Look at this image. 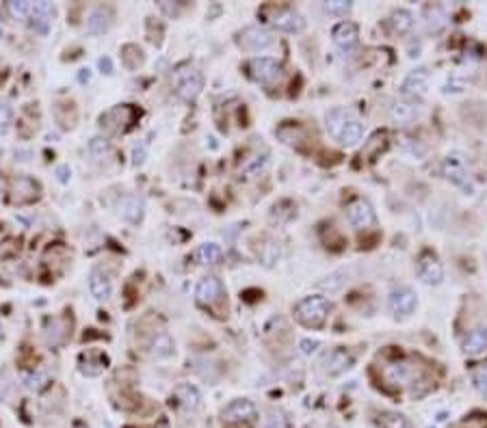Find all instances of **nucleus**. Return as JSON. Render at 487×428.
<instances>
[{
    "instance_id": "obj_17",
    "label": "nucleus",
    "mask_w": 487,
    "mask_h": 428,
    "mask_svg": "<svg viewBox=\"0 0 487 428\" xmlns=\"http://www.w3.org/2000/svg\"><path fill=\"white\" fill-rule=\"evenodd\" d=\"M332 37H334V43L340 45L342 50H349V48H353L360 39V29L355 22H340L334 27Z\"/></svg>"
},
{
    "instance_id": "obj_15",
    "label": "nucleus",
    "mask_w": 487,
    "mask_h": 428,
    "mask_svg": "<svg viewBox=\"0 0 487 428\" xmlns=\"http://www.w3.org/2000/svg\"><path fill=\"white\" fill-rule=\"evenodd\" d=\"M349 223L358 229H366L370 225H375V210L366 199H358L349 206Z\"/></svg>"
},
{
    "instance_id": "obj_30",
    "label": "nucleus",
    "mask_w": 487,
    "mask_h": 428,
    "mask_svg": "<svg viewBox=\"0 0 487 428\" xmlns=\"http://www.w3.org/2000/svg\"><path fill=\"white\" fill-rule=\"evenodd\" d=\"M390 24H392V29L397 31V33H409L414 29V15L411 11L407 9H399V11H394L392 17H390Z\"/></svg>"
},
{
    "instance_id": "obj_23",
    "label": "nucleus",
    "mask_w": 487,
    "mask_h": 428,
    "mask_svg": "<svg viewBox=\"0 0 487 428\" xmlns=\"http://www.w3.org/2000/svg\"><path fill=\"white\" fill-rule=\"evenodd\" d=\"M351 117H353L351 110H346V108H332V110L327 113V117H325V126H327L330 136L338 141L342 128L346 126V122H349Z\"/></svg>"
},
{
    "instance_id": "obj_24",
    "label": "nucleus",
    "mask_w": 487,
    "mask_h": 428,
    "mask_svg": "<svg viewBox=\"0 0 487 428\" xmlns=\"http://www.w3.org/2000/svg\"><path fill=\"white\" fill-rule=\"evenodd\" d=\"M427 80H429V74L427 69H416L411 71V74L403 80V93L405 95H425V89H427Z\"/></svg>"
},
{
    "instance_id": "obj_2",
    "label": "nucleus",
    "mask_w": 487,
    "mask_h": 428,
    "mask_svg": "<svg viewBox=\"0 0 487 428\" xmlns=\"http://www.w3.org/2000/svg\"><path fill=\"white\" fill-rule=\"evenodd\" d=\"M258 420V409L251 400H232L221 411V422L225 428H251Z\"/></svg>"
},
{
    "instance_id": "obj_21",
    "label": "nucleus",
    "mask_w": 487,
    "mask_h": 428,
    "mask_svg": "<svg viewBox=\"0 0 487 428\" xmlns=\"http://www.w3.org/2000/svg\"><path fill=\"white\" fill-rule=\"evenodd\" d=\"M120 217L128 223H139L143 219V199L136 195H128L120 201Z\"/></svg>"
},
{
    "instance_id": "obj_16",
    "label": "nucleus",
    "mask_w": 487,
    "mask_h": 428,
    "mask_svg": "<svg viewBox=\"0 0 487 428\" xmlns=\"http://www.w3.org/2000/svg\"><path fill=\"white\" fill-rule=\"evenodd\" d=\"M390 117H392V122L403 124V126L414 124L416 119L421 117V106L411 100H397L390 106Z\"/></svg>"
},
{
    "instance_id": "obj_34",
    "label": "nucleus",
    "mask_w": 487,
    "mask_h": 428,
    "mask_svg": "<svg viewBox=\"0 0 487 428\" xmlns=\"http://www.w3.org/2000/svg\"><path fill=\"white\" fill-rule=\"evenodd\" d=\"M89 152L94 154V158H98V160H102V158H106V156L113 154L111 143L106 138H102V136H96L94 141L89 143Z\"/></svg>"
},
{
    "instance_id": "obj_39",
    "label": "nucleus",
    "mask_w": 487,
    "mask_h": 428,
    "mask_svg": "<svg viewBox=\"0 0 487 428\" xmlns=\"http://www.w3.org/2000/svg\"><path fill=\"white\" fill-rule=\"evenodd\" d=\"M13 124V108L7 102H0V134H7Z\"/></svg>"
},
{
    "instance_id": "obj_14",
    "label": "nucleus",
    "mask_w": 487,
    "mask_h": 428,
    "mask_svg": "<svg viewBox=\"0 0 487 428\" xmlns=\"http://www.w3.org/2000/svg\"><path fill=\"white\" fill-rule=\"evenodd\" d=\"M52 15H55V5H52V3H45V0H41V3H33L31 29H33L37 35H48Z\"/></svg>"
},
{
    "instance_id": "obj_45",
    "label": "nucleus",
    "mask_w": 487,
    "mask_h": 428,
    "mask_svg": "<svg viewBox=\"0 0 487 428\" xmlns=\"http://www.w3.org/2000/svg\"><path fill=\"white\" fill-rule=\"evenodd\" d=\"M3 338H5V336H3V327H0V342H3Z\"/></svg>"
},
{
    "instance_id": "obj_28",
    "label": "nucleus",
    "mask_w": 487,
    "mask_h": 428,
    "mask_svg": "<svg viewBox=\"0 0 487 428\" xmlns=\"http://www.w3.org/2000/svg\"><path fill=\"white\" fill-rule=\"evenodd\" d=\"M221 255H223V251H221V247L215 245V243H204V245H199L197 251H195V259L199 262V264H204V266L217 264V262L221 259Z\"/></svg>"
},
{
    "instance_id": "obj_41",
    "label": "nucleus",
    "mask_w": 487,
    "mask_h": 428,
    "mask_svg": "<svg viewBox=\"0 0 487 428\" xmlns=\"http://www.w3.org/2000/svg\"><path fill=\"white\" fill-rule=\"evenodd\" d=\"M320 346V342L318 340H301V344H299V348H301V352L304 355H312V352H316V348Z\"/></svg>"
},
{
    "instance_id": "obj_18",
    "label": "nucleus",
    "mask_w": 487,
    "mask_h": 428,
    "mask_svg": "<svg viewBox=\"0 0 487 428\" xmlns=\"http://www.w3.org/2000/svg\"><path fill=\"white\" fill-rule=\"evenodd\" d=\"M113 27V11L108 7H96L87 17V33L102 35Z\"/></svg>"
},
{
    "instance_id": "obj_33",
    "label": "nucleus",
    "mask_w": 487,
    "mask_h": 428,
    "mask_svg": "<svg viewBox=\"0 0 487 428\" xmlns=\"http://www.w3.org/2000/svg\"><path fill=\"white\" fill-rule=\"evenodd\" d=\"M152 352H154L156 357H169V355L174 352V342L169 340L167 333H160V336L154 340V344H152Z\"/></svg>"
},
{
    "instance_id": "obj_6",
    "label": "nucleus",
    "mask_w": 487,
    "mask_h": 428,
    "mask_svg": "<svg viewBox=\"0 0 487 428\" xmlns=\"http://www.w3.org/2000/svg\"><path fill=\"white\" fill-rule=\"evenodd\" d=\"M275 43V35L264 27H247L239 33V45L247 52H262Z\"/></svg>"
},
{
    "instance_id": "obj_31",
    "label": "nucleus",
    "mask_w": 487,
    "mask_h": 428,
    "mask_svg": "<svg viewBox=\"0 0 487 428\" xmlns=\"http://www.w3.org/2000/svg\"><path fill=\"white\" fill-rule=\"evenodd\" d=\"M446 11L442 7H427V24H429V31H439V29H444L446 27Z\"/></svg>"
},
{
    "instance_id": "obj_13",
    "label": "nucleus",
    "mask_w": 487,
    "mask_h": 428,
    "mask_svg": "<svg viewBox=\"0 0 487 428\" xmlns=\"http://www.w3.org/2000/svg\"><path fill=\"white\" fill-rule=\"evenodd\" d=\"M416 303H418V299H416V292L411 288L392 290V294L388 299V307L394 316H409L416 309Z\"/></svg>"
},
{
    "instance_id": "obj_40",
    "label": "nucleus",
    "mask_w": 487,
    "mask_h": 428,
    "mask_svg": "<svg viewBox=\"0 0 487 428\" xmlns=\"http://www.w3.org/2000/svg\"><path fill=\"white\" fill-rule=\"evenodd\" d=\"M24 380H27V387H29V390H41L45 383H48V376L41 374V372H37V374L27 376Z\"/></svg>"
},
{
    "instance_id": "obj_4",
    "label": "nucleus",
    "mask_w": 487,
    "mask_h": 428,
    "mask_svg": "<svg viewBox=\"0 0 487 428\" xmlns=\"http://www.w3.org/2000/svg\"><path fill=\"white\" fill-rule=\"evenodd\" d=\"M247 71H249V76L264 85V87H271L275 83H280L282 78V65L277 63L275 59L271 57H258V59H251L247 63Z\"/></svg>"
},
{
    "instance_id": "obj_32",
    "label": "nucleus",
    "mask_w": 487,
    "mask_h": 428,
    "mask_svg": "<svg viewBox=\"0 0 487 428\" xmlns=\"http://www.w3.org/2000/svg\"><path fill=\"white\" fill-rule=\"evenodd\" d=\"M377 428H411L407 418L401 413H383L377 418Z\"/></svg>"
},
{
    "instance_id": "obj_43",
    "label": "nucleus",
    "mask_w": 487,
    "mask_h": 428,
    "mask_svg": "<svg viewBox=\"0 0 487 428\" xmlns=\"http://www.w3.org/2000/svg\"><path fill=\"white\" fill-rule=\"evenodd\" d=\"M269 428H284V418H282V415H273Z\"/></svg>"
},
{
    "instance_id": "obj_1",
    "label": "nucleus",
    "mask_w": 487,
    "mask_h": 428,
    "mask_svg": "<svg viewBox=\"0 0 487 428\" xmlns=\"http://www.w3.org/2000/svg\"><path fill=\"white\" fill-rule=\"evenodd\" d=\"M330 312H332V303L318 294L304 297L295 305V318L308 329H320L327 322Z\"/></svg>"
},
{
    "instance_id": "obj_27",
    "label": "nucleus",
    "mask_w": 487,
    "mask_h": 428,
    "mask_svg": "<svg viewBox=\"0 0 487 428\" xmlns=\"http://www.w3.org/2000/svg\"><path fill=\"white\" fill-rule=\"evenodd\" d=\"M444 176L451 180V182H455L457 186H463V188H470V180H468V176H466V171H463V166L457 162V158H446L444 160Z\"/></svg>"
},
{
    "instance_id": "obj_8",
    "label": "nucleus",
    "mask_w": 487,
    "mask_h": 428,
    "mask_svg": "<svg viewBox=\"0 0 487 428\" xmlns=\"http://www.w3.org/2000/svg\"><path fill=\"white\" fill-rule=\"evenodd\" d=\"M195 299L204 307H217V305H221L223 299H225V288H223L221 279H217V277H204L197 283V288H195Z\"/></svg>"
},
{
    "instance_id": "obj_19",
    "label": "nucleus",
    "mask_w": 487,
    "mask_h": 428,
    "mask_svg": "<svg viewBox=\"0 0 487 428\" xmlns=\"http://www.w3.org/2000/svg\"><path fill=\"white\" fill-rule=\"evenodd\" d=\"M89 290H91V294H94L96 301H106V299H111L113 283H111L108 275L102 273V271H98V269L91 271V275H89Z\"/></svg>"
},
{
    "instance_id": "obj_38",
    "label": "nucleus",
    "mask_w": 487,
    "mask_h": 428,
    "mask_svg": "<svg viewBox=\"0 0 487 428\" xmlns=\"http://www.w3.org/2000/svg\"><path fill=\"white\" fill-rule=\"evenodd\" d=\"M323 9L325 13L342 17L351 11V3H346V0H330V3H323Z\"/></svg>"
},
{
    "instance_id": "obj_3",
    "label": "nucleus",
    "mask_w": 487,
    "mask_h": 428,
    "mask_svg": "<svg viewBox=\"0 0 487 428\" xmlns=\"http://www.w3.org/2000/svg\"><path fill=\"white\" fill-rule=\"evenodd\" d=\"M267 15V22L271 27H275L277 31L284 33H301L306 29V20L299 11H295L292 7H267L262 11Z\"/></svg>"
},
{
    "instance_id": "obj_35",
    "label": "nucleus",
    "mask_w": 487,
    "mask_h": 428,
    "mask_svg": "<svg viewBox=\"0 0 487 428\" xmlns=\"http://www.w3.org/2000/svg\"><path fill=\"white\" fill-rule=\"evenodd\" d=\"M258 255H260V259L264 262L267 266H271L273 262L280 257V245L273 243V241H267L262 247H258Z\"/></svg>"
},
{
    "instance_id": "obj_37",
    "label": "nucleus",
    "mask_w": 487,
    "mask_h": 428,
    "mask_svg": "<svg viewBox=\"0 0 487 428\" xmlns=\"http://www.w3.org/2000/svg\"><path fill=\"white\" fill-rule=\"evenodd\" d=\"M472 385L481 396H487V364H481L472 372Z\"/></svg>"
},
{
    "instance_id": "obj_22",
    "label": "nucleus",
    "mask_w": 487,
    "mask_h": 428,
    "mask_svg": "<svg viewBox=\"0 0 487 428\" xmlns=\"http://www.w3.org/2000/svg\"><path fill=\"white\" fill-rule=\"evenodd\" d=\"M487 350V329L485 327H479L474 331H470L466 338H463V352L470 355V357H477L481 352Z\"/></svg>"
},
{
    "instance_id": "obj_29",
    "label": "nucleus",
    "mask_w": 487,
    "mask_h": 428,
    "mask_svg": "<svg viewBox=\"0 0 487 428\" xmlns=\"http://www.w3.org/2000/svg\"><path fill=\"white\" fill-rule=\"evenodd\" d=\"M277 136H280L286 145H299L301 141H306L308 138V132L301 128V126H292V124H286L282 128H277Z\"/></svg>"
},
{
    "instance_id": "obj_11",
    "label": "nucleus",
    "mask_w": 487,
    "mask_h": 428,
    "mask_svg": "<svg viewBox=\"0 0 487 428\" xmlns=\"http://www.w3.org/2000/svg\"><path fill=\"white\" fill-rule=\"evenodd\" d=\"M416 273H418V279L427 285H437L444 279V269L442 262H439L433 253H423L418 259V266H416Z\"/></svg>"
},
{
    "instance_id": "obj_5",
    "label": "nucleus",
    "mask_w": 487,
    "mask_h": 428,
    "mask_svg": "<svg viewBox=\"0 0 487 428\" xmlns=\"http://www.w3.org/2000/svg\"><path fill=\"white\" fill-rule=\"evenodd\" d=\"M174 87H176L178 98H182L184 102H191L204 89V76L193 67H184V69L176 71Z\"/></svg>"
},
{
    "instance_id": "obj_25",
    "label": "nucleus",
    "mask_w": 487,
    "mask_h": 428,
    "mask_svg": "<svg viewBox=\"0 0 487 428\" xmlns=\"http://www.w3.org/2000/svg\"><path fill=\"white\" fill-rule=\"evenodd\" d=\"M362 134H364V126H362L360 119L353 115L349 122H346V126L342 128L338 141L342 143V145H346V148H353V145H358V143L362 141Z\"/></svg>"
},
{
    "instance_id": "obj_36",
    "label": "nucleus",
    "mask_w": 487,
    "mask_h": 428,
    "mask_svg": "<svg viewBox=\"0 0 487 428\" xmlns=\"http://www.w3.org/2000/svg\"><path fill=\"white\" fill-rule=\"evenodd\" d=\"M7 9L13 17H31L33 3H29V0H13V3H7Z\"/></svg>"
},
{
    "instance_id": "obj_9",
    "label": "nucleus",
    "mask_w": 487,
    "mask_h": 428,
    "mask_svg": "<svg viewBox=\"0 0 487 428\" xmlns=\"http://www.w3.org/2000/svg\"><path fill=\"white\" fill-rule=\"evenodd\" d=\"M132 117H134V110L128 104H120V106L106 110L100 117V126L108 134H122V132H126L128 124L132 122Z\"/></svg>"
},
{
    "instance_id": "obj_12",
    "label": "nucleus",
    "mask_w": 487,
    "mask_h": 428,
    "mask_svg": "<svg viewBox=\"0 0 487 428\" xmlns=\"http://www.w3.org/2000/svg\"><path fill=\"white\" fill-rule=\"evenodd\" d=\"M39 197V184L31 178H15L9 188V199L17 206L33 204Z\"/></svg>"
},
{
    "instance_id": "obj_44",
    "label": "nucleus",
    "mask_w": 487,
    "mask_h": 428,
    "mask_svg": "<svg viewBox=\"0 0 487 428\" xmlns=\"http://www.w3.org/2000/svg\"><path fill=\"white\" fill-rule=\"evenodd\" d=\"M143 156H146V152L143 150H139V148H134V164H141L143 162Z\"/></svg>"
},
{
    "instance_id": "obj_10",
    "label": "nucleus",
    "mask_w": 487,
    "mask_h": 428,
    "mask_svg": "<svg viewBox=\"0 0 487 428\" xmlns=\"http://www.w3.org/2000/svg\"><path fill=\"white\" fill-rule=\"evenodd\" d=\"M353 362H355V357L349 352V350H344V348H336V350H330V352H325L323 355V359H320V368L325 374H330V376H338L342 372H346L349 368H353Z\"/></svg>"
},
{
    "instance_id": "obj_42",
    "label": "nucleus",
    "mask_w": 487,
    "mask_h": 428,
    "mask_svg": "<svg viewBox=\"0 0 487 428\" xmlns=\"http://www.w3.org/2000/svg\"><path fill=\"white\" fill-rule=\"evenodd\" d=\"M100 69L104 71V74H113V63H111V59H108V57L100 59Z\"/></svg>"
},
{
    "instance_id": "obj_20",
    "label": "nucleus",
    "mask_w": 487,
    "mask_h": 428,
    "mask_svg": "<svg viewBox=\"0 0 487 428\" xmlns=\"http://www.w3.org/2000/svg\"><path fill=\"white\" fill-rule=\"evenodd\" d=\"M69 329H72V320L52 318L48 322V327H45V340H48V344H52V346H59V344H63L67 340Z\"/></svg>"
},
{
    "instance_id": "obj_7",
    "label": "nucleus",
    "mask_w": 487,
    "mask_h": 428,
    "mask_svg": "<svg viewBox=\"0 0 487 428\" xmlns=\"http://www.w3.org/2000/svg\"><path fill=\"white\" fill-rule=\"evenodd\" d=\"M383 376L392 385H414L416 380H421V368L414 362H394L383 368Z\"/></svg>"
},
{
    "instance_id": "obj_26",
    "label": "nucleus",
    "mask_w": 487,
    "mask_h": 428,
    "mask_svg": "<svg viewBox=\"0 0 487 428\" xmlns=\"http://www.w3.org/2000/svg\"><path fill=\"white\" fill-rule=\"evenodd\" d=\"M176 398L180 400V404L182 407H187V409H191V411H195L197 407H199V400H202V394H199V390L195 387V385H191V383H182V385H178L176 387Z\"/></svg>"
}]
</instances>
